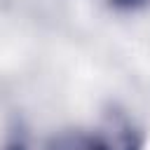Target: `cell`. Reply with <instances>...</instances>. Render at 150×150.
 <instances>
[{"label": "cell", "instance_id": "6da1fadb", "mask_svg": "<svg viewBox=\"0 0 150 150\" xmlns=\"http://www.w3.org/2000/svg\"><path fill=\"white\" fill-rule=\"evenodd\" d=\"M108 2L115 5V7H120V9H134V7L143 5L145 0H108Z\"/></svg>", "mask_w": 150, "mask_h": 150}]
</instances>
